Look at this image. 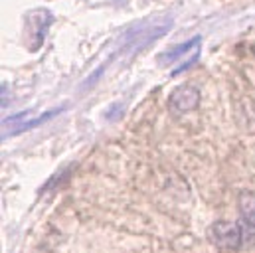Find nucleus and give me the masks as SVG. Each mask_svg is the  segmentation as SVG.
Returning <instances> with one entry per match:
<instances>
[{"instance_id":"1","label":"nucleus","mask_w":255,"mask_h":253,"mask_svg":"<svg viewBox=\"0 0 255 253\" xmlns=\"http://www.w3.org/2000/svg\"><path fill=\"white\" fill-rule=\"evenodd\" d=\"M26 34H28V50L30 52H36L42 48L44 40H46V34L50 30V24H52V14L46 10V8H38L34 12H30L26 16Z\"/></svg>"},{"instance_id":"2","label":"nucleus","mask_w":255,"mask_h":253,"mask_svg":"<svg viewBox=\"0 0 255 253\" xmlns=\"http://www.w3.org/2000/svg\"><path fill=\"white\" fill-rule=\"evenodd\" d=\"M210 238L214 240L216 246L224 248V250H238L242 246L244 240V232L238 224H230V222H216L210 230Z\"/></svg>"},{"instance_id":"3","label":"nucleus","mask_w":255,"mask_h":253,"mask_svg":"<svg viewBox=\"0 0 255 253\" xmlns=\"http://www.w3.org/2000/svg\"><path fill=\"white\" fill-rule=\"evenodd\" d=\"M200 103V91L194 85H180L172 91L170 99H168V107L174 113H188L192 109H196Z\"/></svg>"},{"instance_id":"6","label":"nucleus","mask_w":255,"mask_h":253,"mask_svg":"<svg viewBox=\"0 0 255 253\" xmlns=\"http://www.w3.org/2000/svg\"><path fill=\"white\" fill-rule=\"evenodd\" d=\"M198 58H200V50H198V52L194 54V58H190L188 62H184V63H182V65H180V67H176V69L172 71V75H178V73H182V71H186V69H190L192 65H194V63L198 62Z\"/></svg>"},{"instance_id":"5","label":"nucleus","mask_w":255,"mask_h":253,"mask_svg":"<svg viewBox=\"0 0 255 253\" xmlns=\"http://www.w3.org/2000/svg\"><path fill=\"white\" fill-rule=\"evenodd\" d=\"M240 212H242V218L246 220V224L255 228V194L254 192H244V194L240 196Z\"/></svg>"},{"instance_id":"4","label":"nucleus","mask_w":255,"mask_h":253,"mask_svg":"<svg viewBox=\"0 0 255 253\" xmlns=\"http://www.w3.org/2000/svg\"><path fill=\"white\" fill-rule=\"evenodd\" d=\"M198 46H200V36L192 38V40L184 42V44H180V46H176V48H170V50H166V52L158 54L156 62L162 63V65H168V63H172L174 60H178L180 56H184V54H186L190 48H198Z\"/></svg>"}]
</instances>
